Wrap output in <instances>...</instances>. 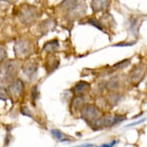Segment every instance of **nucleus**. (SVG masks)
Masks as SVG:
<instances>
[{"label":"nucleus","mask_w":147,"mask_h":147,"mask_svg":"<svg viewBox=\"0 0 147 147\" xmlns=\"http://www.w3.org/2000/svg\"><path fill=\"white\" fill-rule=\"evenodd\" d=\"M88 22H89V24L93 25L94 26L97 27V28L100 29V30H102V28L101 25L99 24V22H98L96 20H95V19H90V20H89Z\"/></svg>","instance_id":"nucleus-16"},{"label":"nucleus","mask_w":147,"mask_h":147,"mask_svg":"<svg viewBox=\"0 0 147 147\" xmlns=\"http://www.w3.org/2000/svg\"><path fill=\"white\" fill-rule=\"evenodd\" d=\"M101 147H112L111 145H107V144H105V145H102Z\"/></svg>","instance_id":"nucleus-23"},{"label":"nucleus","mask_w":147,"mask_h":147,"mask_svg":"<svg viewBox=\"0 0 147 147\" xmlns=\"http://www.w3.org/2000/svg\"><path fill=\"white\" fill-rule=\"evenodd\" d=\"M125 119V117L120 116H106L99 118L93 124L92 126L96 128H109L113 126L117 123Z\"/></svg>","instance_id":"nucleus-4"},{"label":"nucleus","mask_w":147,"mask_h":147,"mask_svg":"<svg viewBox=\"0 0 147 147\" xmlns=\"http://www.w3.org/2000/svg\"><path fill=\"white\" fill-rule=\"evenodd\" d=\"M24 90L23 82L20 80H15L8 87V92L12 98H18L20 97Z\"/></svg>","instance_id":"nucleus-6"},{"label":"nucleus","mask_w":147,"mask_h":147,"mask_svg":"<svg viewBox=\"0 0 147 147\" xmlns=\"http://www.w3.org/2000/svg\"><path fill=\"white\" fill-rule=\"evenodd\" d=\"M83 102H84V99H83V97L82 96H77L76 98H75L73 102H72V106H73V108L75 109H76L80 108V106H82Z\"/></svg>","instance_id":"nucleus-14"},{"label":"nucleus","mask_w":147,"mask_h":147,"mask_svg":"<svg viewBox=\"0 0 147 147\" xmlns=\"http://www.w3.org/2000/svg\"><path fill=\"white\" fill-rule=\"evenodd\" d=\"M145 121V119H142V120H140L138 121V122H136V123H130V124H129V125H127L126 126H132V125H138V124H140V123H143Z\"/></svg>","instance_id":"nucleus-20"},{"label":"nucleus","mask_w":147,"mask_h":147,"mask_svg":"<svg viewBox=\"0 0 147 147\" xmlns=\"http://www.w3.org/2000/svg\"><path fill=\"white\" fill-rule=\"evenodd\" d=\"M130 64V59H124V60L121 61L119 63L114 65L116 69H123V68L127 67L128 65Z\"/></svg>","instance_id":"nucleus-15"},{"label":"nucleus","mask_w":147,"mask_h":147,"mask_svg":"<svg viewBox=\"0 0 147 147\" xmlns=\"http://www.w3.org/2000/svg\"><path fill=\"white\" fill-rule=\"evenodd\" d=\"M19 63L15 60H9L4 63L0 68V80L3 82H9L16 76L19 72Z\"/></svg>","instance_id":"nucleus-1"},{"label":"nucleus","mask_w":147,"mask_h":147,"mask_svg":"<svg viewBox=\"0 0 147 147\" xmlns=\"http://www.w3.org/2000/svg\"><path fill=\"white\" fill-rule=\"evenodd\" d=\"M7 56V53L4 48H0V62H2L6 58Z\"/></svg>","instance_id":"nucleus-17"},{"label":"nucleus","mask_w":147,"mask_h":147,"mask_svg":"<svg viewBox=\"0 0 147 147\" xmlns=\"http://www.w3.org/2000/svg\"><path fill=\"white\" fill-rule=\"evenodd\" d=\"M32 46L31 42L26 39H19L15 42L14 52L17 58H26L32 53Z\"/></svg>","instance_id":"nucleus-2"},{"label":"nucleus","mask_w":147,"mask_h":147,"mask_svg":"<svg viewBox=\"0 0 147 147\" xmlns=\"http://www.w3.org/2000/svg\"><path fill=\"white\" fill-rule=\"evenodd\" d=\"M59 47V42L57 40H53V41H50L48 43H46L43 47L44 50H46L51 53L53 51L56 50Z\"/></svg>","instance_id":"nucleus-13"},{"label":"nucleus","mask_w":147,"mask_h":147,"mask_svg":"<svg viewBox=\"0 0 147 147\" xmlns=\"http://www.w3.org/2000/svg\"><path fill=\"white\" fill-rule=\"evenodd\" d=\"M108 1H93L92 2V9L94 12H101L108 8Z\"/></svg>","instance_id":"nucleus-10"},{"label":"nucleus","mask_w":147,"mask_h":147,"mask_svg":"<svg viewBox=\"0 0 147 147\" xmlns=\"http://www.w3.org/2000/svg\"><path fill=\"white\" fill-rule=\"evenodd\" d=\"M6 99H7V92H5V89L0 88V99L5 100Z\"/></svg>","instance_id":"nucleus-18"},{"label":"nucleus","mask_w":147,"mask_h":147,"mask_svg":"<svg viewBox=\"0 0 147 147\" xmlns=\"http://www.w3.org/2000/svg\"><path fill=\"white\" fill-rule=\"evenodd\" d=\"M99 110L93 105H86L81 109V116L86 122L92 124L99 119Z\"/></svg>","instance_id":"nucleus-5"},{"label":"nucleus","mask_w":147,"mask_h":147,"mask_svg":"<svg viewBox=\"0 0 147 147\" xmlns=\"http://www.w3.org/2000/svg\"><path fill=\"white\" fill-rule=\"evenodd\" d=\"M89 89H90L89 83L84 82V81H81V82H78L74 87V91H75L76 93H77L80 96H82L85 93H86Z\"/></svg>","instance_id":"nucleus-9"},{"label":"nucleus","mask_w":147,"mask_h":147,"mask_svg":"<svg viewBox=\"0 0 147 147\" xmlns=\"http://www.w3.org/2000/svg\"><path fill=\"white\" fill-rule=\"evenodd\" d=\"M59 64V59H57L55 56H52L49 58L47 63V67L49 68V72H51L54 71V70L57 69Z\"/></svg>","instance_id":"nucleus-11"},{"label":"nucleus","mask_w":147,"mask_h":147,"mask_svg":"<svg viewBox=\"0 0 147 147\" xmlns=\"http://www.w3.org/2000/svg\"><path fill=\"white\" fill-rule=\"evenodd\" d=\"M22 113L23 115L27 116H29V117H32V113L30 110H29V109L27 108L26 106H24V107H22Z\"/></svg>","instance_id":"nucleus-19"},{"label":"nucleus","mask_w":147,"mask_h":147,"mask_svg":"<svg viewBox=\"0 0 147 147\" xmlns=\"http://www.w3.org/2000/svg\"><path fill=\"white\" fill-rule=\"evenodd\" d=\"M38 70V63L34 61H28L23 65V72L29 78H32Z\"/></svg>","instance_id":"nucleus-8"},{"label":"nucleus","mask_w":147,"mask_h":147,"mask_svg":"<svg viewBox=\"0 0 147 147\" xmlns=\"http://www.w3.org/2000/svg\"><path fill=\"white\" fill-rule=\"evenodd\" d=\"M19 17L23 24H31L38 18L37 9L32 5H23L20 10Z\"/></svg>","instance_id":"nucleus-3"},{"label":"nucleus","mask_w":147,"mask_h":147,"mask_svg":"<svg viewBox=\"0 0 147 147\" xmlns=\"http://www.w3.org/2000/svg\"><path fill=\"white\" fill-rule=\"evenodd\" d=\"M51 133H52V135L54 136V137L56 138V140H59V141H60V142H63V141H67L68 139L67 137L65 136V134L63 133H62L60 130H59V129H52L51 130Z\"/></svg>","instance_id":"nucleus-12"},{"label":"nucleus","mask_w":147,"mask_h":147,"mask_svg":"<svg viewBox=\"0 0 147 147\" xmlns=\"http://www.w3.org/2000/svg\"><path fill=\"white\" fill-rule=\"evenodd\" d=\"M146 75V69H145L144 66L142 65H137L132 70L130 74V79L131 81L133 83H139V82L142 80Z\"/></svg>","instance_id":"nucleus-7"},{"label":"nucleus","mask_w":147,"mask_h":147,"mask_svg":"<svg viewBox=\"0 0 147 147\" xmlns=\"http://www.w3.org/2000/svg\"><path fill=\"white\" fill-rule=\"evenodd\" d=\"M134 43H135V42H133V43H128V44L119 43V44H116V45H114L113 46H133Z\"/></svg>","instance_id":"nucleus-22"},{"label":"nucleus","mask_w":147,"mask_h":147,"mask_svg":"<svg viewBox=\"0 0 147 147\" xmlns=\"http://www.w3.org/2000/svg\"><path fill=\"white\" fill-rule=\"evenodd\" d=\"M94 145L90 144V143H86V144H82V145H79V146H76L74 147H93Z\"/></svg>","instance_id":"nucleus-21"}]
</instances>
